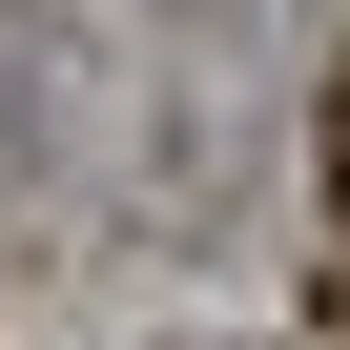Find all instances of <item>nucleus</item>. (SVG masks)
I'll use <instances>...</instances> for the list:
<instances>
[{"label": "nucleus", "mask_w": 350, "mask_h": 350, "mask_svg": "<svg viewBox=\"0 0 350 350\" xmlns=\"http://www.w3.org/2000/svg\"><path fill=\"white\" fill-rule=\"evenodd\" d=\"M329 186H350V103H329Z\"/></svg>", "instance_id": "1"}]
</instances>
